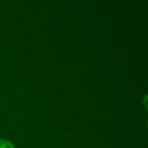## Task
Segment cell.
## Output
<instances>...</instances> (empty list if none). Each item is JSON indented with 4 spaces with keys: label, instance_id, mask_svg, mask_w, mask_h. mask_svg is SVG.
<instances>
[{
    "label": "cell",
    "instance_id": "cell-1",
    "mask_svg": "<svg viewBox=\"0 0 148 148\" xmlns=\"http://www.w3.org/2000/svg\"><path fill=\"white\" fill-rule=\"evenodd\" d=\"M0 148H14V146L11 142L0 139Z\"/></svg>",
    "mask_w": 148,
    "mask_h": 148
},
{
    "label": "cell",
    "instance_id": "cell-2",
    "mask_svg": "<svg viewBox=\"0 0 148 148\" xmlns=\"http://www.w3.org/2000/svg\"><path fill=\"white\" fill-rule=\"evenodd\" d=\"M147 95H146L145 97V100H144V103H145V107L147 108V105H146V103H147V102H146V101H147Z\"/></svg>",
    "mask_w": 148,
    "mask_h": 148
}]
</instances>
